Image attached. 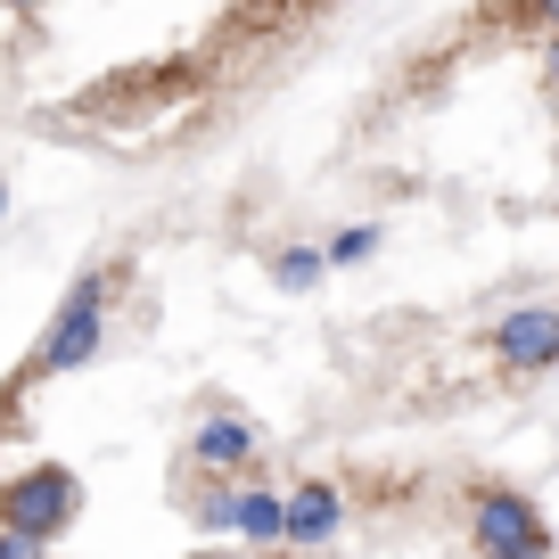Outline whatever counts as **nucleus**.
<instances>
[{
  "label": "nucleus",
  "mask_w": 559,
  "mask_h": 559,
  "mask_svg": "<svg viewBox=\"0 0 559 559\" xmlns=\"http://www.w3.org/2000/svg\"><path fill=\"white\" fill-rule=\"evenodd\" d=\"M107 288H116V272L107 263H91V272H74V288L58 297V321L41 330V370H83L91 354L107 346Z\"/></svg>",
  "instance_id": "1"
},
{
  "label": "nucleus",
  "mask_w": 559,
  "mask_h": 559,
  "mask_svg": "<svg viewBox=\"0 0 559 559\" xmlns=\"http://www.w3.org/2000/svg\"><path fill=\"white\" fill-rule=\"evenodd\" d=\"M74 510H83L74 477L58 469V461H34L25 477H9V486H0V535L41 543V551H50V535H67V526H74Z\"/></svg>",
  "instance_id": "2"
},
{
  "label": "nucleus",
  "mask_w": 559,
  "mask_h": 559,
  "mask_svg": "<svg viewBox=\"0 0 559 559\" xmlns=\"http://www.w3.org/2000/svg\"><path fill=\"white\" fill-rule=\"evenodd\" d=\"M469 551L477 559H551V526L526 493L510 486H477L469 493Z\"/></svg>",
  "instance_id": "3"
},
{
  "label": "nucleus",
  "mask_w": 559,
  "mask_h": 559,
  "mask_svg": "<svg viewBox=\"0 0 559 559\" xmlns=\"http://www.w3.org/2000/svg\"><path fill=\"white\" fill-rule=\"evenodd\" d=\"M493 354H502V370H519V379L559 370V305H510V313L493 321Z\"/></svg>",
  "instance_id": "4"
},
{
  "label": "nucleus",
  "mask_w": 559,
  "mask_h": 559,
  "mask_svg": "<svg viewBox=\"0 0 559 559\" xmlns=\"http://www.w3.org/2000/svg\"><path fill=\"white\" fill-rule=\"evenodd\" d=\"M198 526L206 535H247V543H288V502L280 493H263V486H239V493H206L198 502Z\"/></svg>",
  "instance_id": "5"
},
{
  "label": "nucleus",
  "mask_w": 559,
  "mask_h": 559,
  "mask_svg": "<svg viewBox=\"0 0 559 559\" xmlns=\"http://www.w3.org/2000/svg\"><path fill=\"white\" fill-rule=\"evenodd\" d=\"M190 461H206V469H255V428L239 412H206L190 428Z\"/></svg>",
  "instance_id": "6"
},
{
  "label": "nucleus",
  "mask_w": 559,
  "mask_h": 559,
  "mask_svg": "<svg viewBox=\"0 0 559 559\" xmlns=\"http://www.w3.org/2000/svg\"><path fill=\"white\" fill-rule=\"evenodd\" d=\"M337 526H346V502H337V486L288 493V551H321V543H337Z\"/></svg>",
  "instance_id": "7"
},
{
  "label": "nucleus",
  "mask_w": 559,
  "mask_h": 559,
  "mask_svg": "<svg viewBox=\"0 0 559 559\" xmlns=\"http://www.w3.org/2000/svg\"><path fill=\"white\" fill-rule=\"evenodd\" d=\"M263 272H272V288H280V297H313V288H321V272H330V255H321V247H280V255L263 263Z\"/></svg>",
  "instance_id": "8"
},
{
  "label": "nucleus",
  "mask_w": 559,
  "mask_h": 559,
  "mask_svg": "<svg viewBox=\"0 0 559 559\" xmlns=\"http://www.w3.org/2000/svg\"><path fill=\"white\" fill-rule=\"evenodd\" d=\"M379 247H386L379 223H346V230H330V239H321V255H330V272H346V263H370Z\"/></svg>",
  "instance_id": "9"
},
{
  "label": "nucleus",
  "mask_w": 559,
  "mask_h": 559,
  "mask_svg": "<svg viewBox=\"0 0 559 559\" xmlns=\"http://www.w3.org/2000/svg\"><path fill=\"white\" fill-rule=\"evenodd\" d=\"M0 559H50L41 543H17V535H0Z\"/></svg>",
  "instance_id": "10"
}]
</instances>
